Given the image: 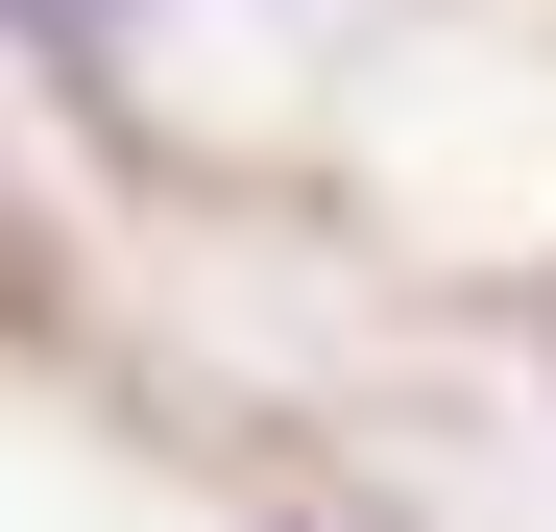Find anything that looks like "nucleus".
Returning a JSON list of instances; mask_svg holds the SVG:
<instances>
[{
  "mask_svg": "<svg viewBox=\"0 0 556 532\" xmlns=\"http://www.w3.org/2000/svg\"><path fill=\"white\" fill-rule=\"evenodd\" d=\"M0 49H25L49 98H122V73H146V0H0Z\"/></svg>",
  "mask_w": 556,
  "mask_h": 532,
  "instance_id": "nucleus-1",
  "label": "nucleus"
},
{
  "mask_svg": "<svg viewBox=\"0 0 556 532\" xmlns=\"http://www.w3.org/2000/svg\"><path fill=\"white\" fill-rule=\"evenodd\" d=\"M291 532H315V508H291Z\"/></svg>",
  "mask_w": 556,
  "mask_h": 532,
  "instance_id": "nucleus-2",
  "label": "nucleus"
}]
</instances>
